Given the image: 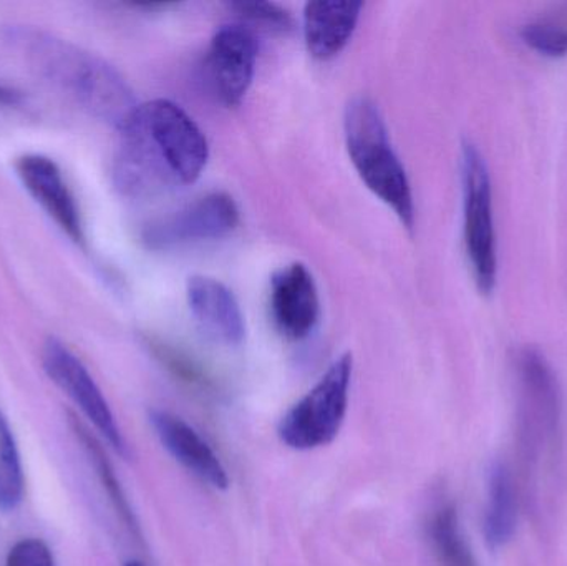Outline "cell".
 I'll use <instances>...</instances> for the list:
<instances>
[{"mask_svg": "<svg viewBox=\"0 0 567 566\" xmlns=\"http://www.w3.org/2000/svg\"><path fill=\"white\" fill-rule=\"evenodd\" d=\"M188 305L202 331L213 341L238 346L246 338V321L231 289L208 276L189 278Z\"/></svg>", "mask_w": 567, "mask_h": 566, "instance_id": "4fadbf2b", "label": "cell"}, {"mask_svg": "<svg viewBox=\"0 0 567 566\" xmlns=\"http://www.w3.org/2000/svg\"><path fill=\"white\" fill-rule=\"evenodd\" d=\"M238 225L239 208L233 196L209 193L148 223L142 236L150 249H173L225 238Z\"/></svg>", "mask_w": 567, "mask_h": 566, "instance_id": "52a82bcc", "label": "cell"}, {"mask_svg": "<svg viewBox=\"0 0 567 566\" xmlns=\"http://www.w3.org/2000/svg\"><path fill=\"white\" fill-rule=\"evenodd\" d=\"M271 315L276 328L290 341H302L316 329L319 292L312 272L302 263L286 266L272 276Z\"/></svg>", "mask_w": 567, "mask_h": 566, "instance_id": "8fae6325", "label": "cell"}, {"mask_svg": "<svg viewBox=\"0 0 567 566\" xmlns=\"http://www.w3.org/2000/svg\"><path fill=\"white\" fill-rule=\"evenodd\" d=\"M7 40L40 79L120 132L138 110L128 83L102 56L33 27H12Z\"/></svg>", "mask_w": 567, "mask_h": 566, "instance_id": "7a4b0ae2", "label": "cell"}, {"mask_svg": "<svg viewBox=\"0 0 567 566\" xmlns=\"http://www.w3.org/2000/svg\"><path fill=\"white\" fill-rule=\"evenodd\" d=\"M526 45L548 56H565L567 53V32L558 27L545 23H532L522 30Z\"/></svg>", "mask_w": 567, "mask_h": 566, "instance_id": "ffe728a7", "label": "cell"}, {"mask_svg": "<svg viewBox=\"0 0 567 566\" xmlns=\"http://www.w3.org/2000/svg\"><path fill=\"white\" fill-rule=\"evenodd\" d=\"M16 169L27 192L60 229L73 241L83 243L85 235L79 205L60 166L49 156L30 153L17 159Z\"/></svg>", "mask_w": 567, "mask_h": 566, "instance_id": "30bf717a", "label": "cell"}, {"mask_svg": "<svg viewBox=\"0 0 567 566\" xmlns=\"http://www.w3.org/2000/svg\"><path fill=\"white\" fill-rule=\"evenodd\" d=\"M233 9L238 10L251 22L265 25L266 29L287 30L290 29V16L282 7L271 2H238L233 3Z\"/></svg>", "mask_w": 567, "mask_h": 566, "instance_id": "7402d4cb", "label": "cell"}, {"mask_svg": "<svg viewBox=\"0 0 567 566\" xmlns=\"http://www.w3.org/2000/svg\"><path fill=\"white\" fill-rule=\"evenodd\" d=\"M6 566H56V562L45 542L29 537L12 545Z\"/></svg>", "mask_w": 567, "mask_h": 566, "instance_id": "44dd1931", "label": "cell"}, {"mask_svg": "<svg viewBox=\"0 0 567 566\" xmlns=\"http://www.w3.org/2000/svg\"><path fill=\"white\" fill-rule=\"evenodd\" d=\"M463 189H465V241L473 276L483 295L496 285V241L493 225L492 183L485 159L472 143L462 150Z\"/></svg>", "mask_w": 567, "mask_h": 566, "instance_id": "5b68a950", "label": "cell"}, {"mask_svg": "<svg viewBox=\"0 0 567 566\" xmlns=\"http://www.w3.org/2000/svg\"><path fill=\"white\" fill-rule=\"evenodd\" d=\"M25 475L16 438L6 415L0 412V511L12 512L22 504Z\"/></svg>", "mask_w": 567, "mask_h": 566, "instance_id": "e0dca14e", "label": "cell"}, {"mask_svg": "<svg viewBox=\"0 0 567 566\" xmlns=\"http://www.w3.org/2000/svg\"><path fill=\"white\" fill-rule=\"evenodd\" d=\"M125 566H143V565L140 564V562L132 560V562H128V564H126Z\"/></svg>", "mask_w": 567, "mask_h": 566, "instance_id": "603a6c76", "label": "cell"}, {"mask_svg": "<svg viewBox=\"0 0 567 566\" xmlns=\"http://www.w3.org/2000/svg\"><path fill=\"white\" fill-rule=\"evenodd\" d=\"M70 424L73 425L76 438L82 441L90 461L95 465L96 474H99L100 481H102L103 487H105L110 501L115 505L120 517H122V521L125 522L130 531L136 532L138 525H136L135 515H133L132 508H130L128 501H126L125 494H123L122 485H120L118 478H116L112 464H110L109 459H106L102 445L90 434L89 429H86L82 422L76 421L72 414H70Z\"/></svg>", "mask_w": 567, "mask_h": 566, "instance_id": "ac0fdd59", "label": "cell"}, {"mask_svg": "<svg viewBox=\"0 0 567 566\" xmlns=\"http://www.w3.org/2000/svg\"><path fill=\"white\" fill-rule=\"evenodd\" d=\"M518 525V497L512 471L506 464L493 465L488 482V507H486L483 534L489 547H505L515 537Z\"/></svg>", "mask_w": 567, "mask_h": 566, "instance_id": "9a60e30c", "label": "cell"}, {"mask_svg": "<svg viewBox=\"0 0 567 566\" xmlns=\"http://www.w3.org/2000/svg\"><path fill=\"white\" fill-rule=\"evenodd\" d=\"M42 366L50 381L73 401L110 447L128 459L130 449L122 429L85 364L60 339L49 338L42 349Z\"/></svg>", "mask_w": 567, "mask_h": 566, "instance_id": "8992f818", "label": "cell"}, {"mask_svg": "<svg viewBox=\"0 0 567 566\" xmlns=\"http://www.w3.org/2000/svg\"><path fill=\"white\" fill-rule=\"evenodd\" d=\"M426 535L440 566H478L460 531L458 514L452 504L440 505L433 512Z\"/></svg>", "mask_w": 567, "mask_h": 566, "instance_id": "2e32d148", "label": "cell"}, {"mask_svg": "<svg viewBox=\"0 0 567 566\" xmlns=\"http://www.w3.org/2000/svg\"><path fill=\"white\" fill-rule=\"evenodd\" d=\"M155 351L159 361H162L176 378L195 385V388H212V379L208 378L206 371H203L202 366H199L195 359L183 354L179 349L169 348V346L166 344L156 346Z\"/></svg>", "mask_w": 567, "mask_h": 566, "instance_id": "d6986e66", "label": "cell"}, {"mask_svg": "<svg viewBox=\"0 0 567 566\" xmlns=\"http://www.w3.org/2000/svg\"><path fill=\"white\" fill-rule=\"evenodd\" d=\"M343 135L350 162L367 188L379 196L406 228L415 223V203L409 176L393 152L379 106L367 99L350 100L343 115Z\"/></svg>", "mask_w": 567, "mask_h": 566, "instance_id": "3957f363", "label": "cell"}, {"mask_svg": "<svg viewBox=\"0 0 567 566\" xmlns=\"http://www.w3.org/2000/svg\"><path fill=\"white\" fill-rule=\"evenodd\" d=\"M120 133L115 183L126 198H155L192 185L208 165L205 133L172 100L158 99L140 105Z\"/></svg>", "mask_w": 567, "mask_h": 566, "instance_id": "6da1fadb", "label": "cell"}, {"mask_svg": "<svg viewBox=\"0 0 567 566\" xmlns=\"http://www.w3.org/2000/svg\"><path fill=\"white\" fill-rule=\"evenodd\" d=\"M352 371L349 352L330 364L319 382L279 422L278 434L284 445L293 451H313L329 445L339 435L349 409Z\"/></svg>", "mask_w": 567, "mask_h": 566, "instance_id": "277c9868", "label": "cell"}, {"mask_svg": "<svg viewBox=\"0 0 567 566\" xmlns=\"http://www.w3.org/2000/svg\"><path fill=\"white\" fill-rule=\"evenodd\" d=\"M258 40L243 23L216 30L206 56V72L216 99L226 106L243 102L255 76Z\"/></svg>", "mask_w": 567, "mask_h": 566, "instance_id": "ba28073f", "label": "cell"}, {"mask_svg": "<svg viewBox=\"0 0 567 566\" xmlns=\"http://www.w3.org/2000/svg\"><path fill=\"white\" fill-rule=\"evenodd\" d=\"M525 412L523 439L529 452L535 451L539 439L553 435L561 418V392L551 368L539 352L525 349L518 359Z\"/></svg>", "mask_w": 567, "mask_h": 566, "instance_id": "9c48e42d", "label": "cell"}, {"mask_svg": "<svg viewBox=\"0 0 567 566\" xmlns=\"http://www.w3.org/2000/svg\"><path fill=\"white\" fill-rule=\"evenodd\" d=\"M150 424L155 429L163 447L186 471L216 491H226L229 487V475L225 465L212 445L188 422L172 412L155 409L150 412Z\"/></svg>", "mask_w": 567, "mask_h": 566, "instance_id": "7c38bea8", "label": "cell"}, {"mask_svg": "<svg viewBox=\"0 0 567 566\" xmlns=\"http://www.w3.org/2000/svg\"><path fill=\"white\" fill-rule=\"evenodd\" d=\"M362 2L319 0L303 7V39L313 59L339 55L352 39L359 23Z\"/></svg>", "mask_w": 567, "mask_h": 566, "instance_id": "5bb4252c", "label": "cell"}]
</instances>
